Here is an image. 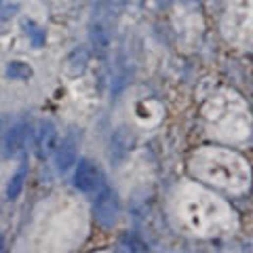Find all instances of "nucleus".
<instances>
[{
  "label": "nucleus",
  "mask_w": 253,
  "mask_h": 253,
  "mask_svg": "<svg viewBox=\"0 0 253 253\" xmlns=\"http://www.w3.org/2000/svg\"><path fill=\"white\" fill-rule=\"evenodd\" d=\"M89 36L93 42V51L103 59L110 51V9L105 2H97L91 19Z\"/></svg>",
  "instance_id": "1"
},
{
  "label": "nucleus",
  "mask_w": 253,
  "mask_h": 253,
  "mask_svg": "<svg viewBox=\"0 0 253 253\" xmlns=\"http://www.w3.org/2000/svg\"><path fill=\"white\" fill-rule=\"evenodd\" d=\"M95 220L101 224L103 228H112L118 220V213H121V205H118V196L114 190L103 188L95 199V207H93Z\"/></svg>",
  "instance_id": "2"
},
{
  "label": "nucleus",
  "mask_w": 253,
  "mask_h": 253,
  "mask_svg": "<svg viewBox=\"0 0 253 253\" xmlns=\"http://www.w3.org/2000/svg\"><path fill=\"white\" fill-rule=\"evenodd\" d=\"M72 184H74V188H78L80 192H93V190L100 186V169L91 163V160H80V165L76 167Z\"/></svg>",
  "instance_id": "3"
},
{
  "label": "nucleus",
  "mask_w": 253,
  "mask_h": 253,
  "mask_svg": "<svg viewBox=\"0 0 253 253\" xmlns=\"http://www.w3.org/2000/svg\"><path fill=\"white\" fill-rule=\"evenodd\" d=\"M57 150V129L51 121L42 123L38 129V137H36V154L40 160H47L51 154Z\"/></svg>",
  "instance_id": "4"
},
{
  "label": "nucleus",
  "mask_w": 253,
  "mask_h": 253,
  "mask_svg": "<svg viewBox=\"0 0 253 253\" xmlns=\"http://www.w3.org/2000/svg\"><path fill=\"white\" fill-rule=\"evenodd\" d=\"M131 142H133L131 133L126 131L125 126H118V129L114 131V135H112V142H110V148H108V154H110L112 163H114V165L123 163V158L131 150Z\"/></svg>",
  "instance_id": "5"
},
{
  "label": "nucleus",
  "mask_w": 253,
  "mask_h": 253,
  "mask_svg": "<svg viewBox=\"0 0 253 253\" xmlns=\"http://www.w3.org/2000/svg\"><path fill=\"white\" fill-rule=\"evenodd\" d=\"M76 150H78V144H76V137L74 133H70V135L63 139L59 150H57V160H55V167H57V171H68L72 163L76 160Z\"/></svg>",
  "instance_id": "6"
},
{
  "label": "nucleus",
  "mask_w": 253,
  "mask_h": 253,
  "mask_svg": "<svg viewBox=\"0 0 253 253\" xmlns=\"http://www.w3.org/2000/svg\"><path fill=\"white\" fill-rule=\"evenodd\" d=\"M25 131H27V125L24 121H17L15 125L11 126V131L6 133V139H4V156H15L19 152V148L24 146V137H25Z\"/></svg>",
  "instance_id": "7"
},
{
  "label": "nucleus",
  "mask_w": 253,
  "mask_h": 253,
  "mask_svg": "<svg viewBox=\"0 0 253 253\" xmlns=\"http://www.w3.org/2000/svg\"><path fill=\"white\" fill-rule=\"evenodd\" d=\"M89 66V53L87 49H76L66 61V74L68 78H78L84 74V70Z\"/></svg>",
  "instance_id": "8"
},
{
  "label": "nucleus",
  "mask_w": 253,
  "mask_h": 253,
  "mask_svg": "<svg viewBox=\"0 0 253 253\" xmlns=\"http://www.w3.org/2000/svg\"><path fill=\"white\" fill-rule=\"evenodd\" d=\"M25 175H27V165L24 163L15 171V175L11 177L9 186H6V199H9V201H15L17 196L21 194V190H24V181H25Z\"/></svg>",
  "instance_id": "9"
},
{
  "label": "nucleus",
  "mask_w": 253,
  "mask_h": 253,
  "mask_svg": "<svg viewBox=\"0 0 253 253\" xmlns=\"http://www.w3.org/2000/svg\"><path fill=\"white\" fill-rule=\"evenodd\" d=\"M6 76L13 80H27L32 76V68L27 63H19V61H11L6 66Z\"/></svg>",
  "instance_id": "10"
},
{
  "label": "nucleus",
  "mask_w": 253,
  "mask_h": 253,
  "mask_svg": "<svg viewBox=\"0 0 253 253\" xmlns=\"http://www.w3.org/2000/svg\"><path fill=\"white\" fill-rule=\"evenodd\" d=\"M21 25H24V32L30 36L34 47H42V45H45V32H42L40 25H36L32 19H24V24H21Z\"/></svg>",
  "instance_id": "11"
},
{
  "label": "nucleus",
  "mask_w": 253,
  "mask_h": 253,
  "mask_svg": "<svg viewBox=\"0 0 253 253\" xmlns=\"http://www.w3.org/2000/svg\"><path fill=\"white\" fill-rule=\"evenodd\" d=\"M19 11V0H0V19H11Z\"/></svg>",
  "instance_id": "12"
},
{
  "label": "nucleus",
  "mask_w": 253,
  "mask_h": 253,
  "mask_svg": "<svg viewBox=\"0 0 253 253\" xmlns=\"http://www.w3.org/2000/svg\"><path fill=\"white\" fill-rule=\"evenodd\" d=\"M121 249H126V251H144L146 247L142 245V241H137V238H133L131 234H126L121 238Z\"/></svg>",
  "instance_id": "13"
},
{
  "label": "nucleus",
  "mask_w": 253,
  "mask_h": 253,
  "mask_svg": "<svg viewBox=\"0 0 253 253\" xmlns=\"http://www.w3.org/2000/svg\"><path fill=\"white\" fill-rule=\"evenodd\" d=\"M156 2H158V6H163V9H165V6H169L173 0H156Z\"/></svg>",
  "instance_id": "14"
}]
</instances>
